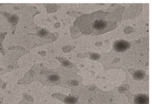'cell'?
I'll return each mask as SVG.
<instances>
[{"mask_svg":"<svg viewBox=\"0 0 152 104\" xmlns=\"http://www.w3.org/2000/svg\"><path fill=\"white\" fill-rule=\"evenodd\" d=\"M83 17H84V19H80L88 21V24L84 25L85 27L88 26V27L81 31L86 34H101L109 31L116 27L115 22L111 20L108 13L106 12L95 13L84 16ZM80 26H83L84 25Z\"/></svg>","mask_w":152,"mask_h":104,"instance_id":"obj_1","label":"cell"},{"mask_svg":"<svg viewBox=\"0 0 152 104\" xmlns=\"http://www.w3.org/2000/svg\"><path fill=\"white\" fill-rule=\"evenodd\" d=\"M129 47V43L127 41L124 40H119L115 42L113 44L114 49L118 52L126 51Z\"/></svg>","mask_w":152,"mask_h":104,"instance_id":"obj_2","label":"cell"},{"mask_svg":"<svg viewBox=\"0 0 152 104\" xmlns=\"http://www.w3.org/2000/svg\"><path fill=\"white\" fill-rule=\"evenodd\" d=\"M135 104H148L149 97L147 95L140 94L136 96L134 100Z\"/></svg>","mask_w":152,"mask_h":104,"instance_id":"obj_3","label":"cell"},{"mask_svg":"<svg viewBox=\"0 0 152 104\" xmlns=\"http://www.w3.org/2000/svg\"><path fill=\"white\" fill-rule=\"evenodd\" d=\"M144 73L140 71H138L137 72L135 73L134 74V77L138 79H142L144 78Z\"/></svg>","mask_w":152,"mask_h":104,"instance_id":"obj_4","label":"cell"},{"mask_svg":"<svg viewBox=\"0 0 152 104\" xmlns=\"http://www.w3.org/2000/svg\"><path fill=\"white\" fill-rule=\"evenodd\" d=\"M66 100V102L69 104H74L76 101V99L74 97H69Z\"/></svg>","mask_w":152,"mask_h":104,"instance_id":"obj_5","label":"cell"},{"mask_svg":"<svg viewBox=\"0 0 152 104\" xmlns=\"http://www.w3.org/2000/svg\"><path fill=\"white\" fill-rule=\"evenodd\" d=\"M59 79V76L56 75H52V76H50V78H49V79L51 80L52 81H57V80H58Z\"/></svg>","mask_w":152,"mask_h":104,"instance_id":"obj_6","label":"cell"}]
</instances>
